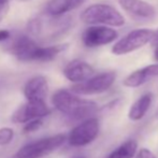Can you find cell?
I'll return each instance as SVG.
<instances>
[{
  "label": "cell",
  "instance_id": "6da1fadb",
  "mask_svg": "<svg viewBox=\"0 0 158 158\" xmlns=\"http://www.w3.org/2000/svg\"><path fill=\"white\" fill-rule=\"evenodd\" d=\"M72 25L70 17L53 16L45 12L30 19L27 30L33 40L48 43L60 39L71 29Z\"/></svg>",
  "mask_w": 158,
  "mask_h": 158
},
{
  "label": "cell",
  "instance_id": "7a4b0ae2",
  "mask_svg": "<svg viewBox=\"0 0 158 158\" xmlns=\"http://www.w3.org/2000/svg\"><path fill=\"white\" fill-rule=\"evenodd\" d=\"M52 103L59 112L72 119H82V122L90 118V116L98 110L96 102L82 99L72 92L66 89L57 90L52 97Z\"/></svg>",
  "mask_w": 158,
  "mask_h": 158
},
{
  "label": "cell",
  "instance_id": "3957f363",
  "mask_svg": "<svg viewBox=\"0 0 158 158\" xmlns=\"http://www.w3.org/2000/svg\"><path fill=\"white\" fill-rule=\"evenodd\" d=\"M81 19L92 26H114L121 27L125 24V19L117 9L110 4L96 3L86 8L81 13Z\"/></svg>",
  "mask_w": 158,
  "mask_h": 158
},
{
  "label": "cell",
  "instance_id": "277c9868",
  "mask_svg": "<svg viewBox=\"0 0 158 158\" xmlns=\"http://www.w3.org/2000/svg\"><path fill=\"white\" fill-rule=\"evenodd\" d=\"M67 140L68 137L63 133L43 138L22 146L14 158H42L59 148Z\"/></svg>",
  "mask_w": 158,
  "mask_h": 158
},
{
  "label": "cell",
  "instance_id": "5b68a950",
  "mask_svg": "<svg viewBox=\"0 0 158 158\" xmlns=\"http://www.w3.org/2000/svg\"><path fill=\"white\" fill-rule=\"evenodd\" d=\"M155 31L152 29H135L124 35L113 45L112 53L114 55H126L143 48L148 42L153 41Z\"/></svg>",
  "mask_w": 158,
  "mask_h": 158
},
{
  "label": "cell",
  "instance_id": "8992f818",
  "mask_svg": "<svg viewBox=\"0 0 158 158\" xmlns=\"http://www.w3.org/2000/svg\"><path fill=\"white\" fill-rule=\"evenodd\" d=\"M116 79V73L113 71L103 72L90 77L83 83L75 84L71 87V92L75 95H97L104 93L113 85Z\"/></svg>",
  "mask_w": 158,
  "mask_h": 158
},
{
  "label": "cell",
  "instance_id": "52a82bcc",
  "mask_svg": "<svg viewBox=\"0 0 158 158\" xmlns=\"http://www.w3.org/2000/svg\"><path fill=\"white\" fill-rule=\"evenodd\" d=\"M100 130V124L98 118L90 117L85 119L71 130L68 135V142L72 146H85L95 141Z\"/></svg>",
  "mask_w": 158,
  "mask_h": 158
},
{
  "label": "cell",
  "instance_id": "ba28073f",
  "mask_svg": "<svg viewBox=\"0 0 158 158\" xmlns=\"http://www.w3.org/2000/svg\"><path fill=\"white\" fill-rule=\"evenodd\" d=\"M118 33L108 26H89L83 31L82 41L87 48H98L112 43L117 39Z\"/></svg>",
  "mask_w": 158,
  "mask_h": 158
},
{
  "label": "cell",
  "instance_id": "9c48e42d",
  "mask_svg": "<svg viewBox=\"0 0 158 158\" xmlns=\"http://www.w3.org/2000/svg\"><path fill=\"white\" fill-rule=\"evenodd\" d=\"M121 8L138 23H150L156 19V10L143 0H118Z\"/></svg>",
  "mask_w": 158,
  "mask_h": 158
},
{
  "label": "cell",
  "instance_id": "30bf717a",
  "mask_svg": "<svg viewBox=\"0 0 158 158\" xmlns=\"http://www.w3.org/2000/svg\"><path fill=\"white\" fill-rule=\"evenodd\" d=\"M50 113L51 110L46 106L45 101H27L13 113L12 122L17 124H26L32 119L48 116Z\"/></svg>",
  "mask_w": 158,
  "mask_h": 158
},
{
  "label": "cell",
  "instance_id": "8fae6325",
  "mask_svg": "<svg viewBox=\"0 0 158 158\" xmlns=\"http://www.w3.org/2000/svg\"><path fill=\"white\" fill-rule=\"evenodd\" d=\"M94 73V68L84 60H80V59H74L70 61L69 64H67L64 69V77L75 84L83 83L89 80L90 77H93Z\"/></svg>",
  "mask_w": 158,
  "mask_h": 158
},
{
  "label": "cell",
  "instance_id": "7c38bea8",
  "mask_svg": "<svg viewBox=\"0 0 158 158\" xmlns=\"http://www.w3.org/2000/svg\"><path fill=\"white\" fill-rule=\"evenodd\" d=\"M23 92L27 101H44L48 92V80L43 75L33 77L26 82Z\"/></svg>",
  "mask_w": 158,
  "mask_h": 158
},
{
  "label": "cell",
  "instance_id": "4fadbf2b",
  "mask_svg": "<svg viewBox=\"0 0 158 158\" xmlns=\"http://www.w3.org/2000/svg\"><path fill=\"white\" fill-rule=\"evenodd\" d=\"M67 48H68V44H57V45L51 46H40L37 44L27 56L26 61L48 63V61L54 60L60 53L67 50Z\"/></svg>",
  "mask_w": 158,
  "mask_h": 158
},
{
  "label": "cell",
  "instance_id": "5bb4252c",
  "mask_svg": "<svg viewBox=\"0 0 158 158\" xmlns=\"http://www.w3.org/2000/svg\"><path fill=\"white\" fill-rule=\"evenodd\" d=\"M156 77H158V64H150V66L138 69V70L133 71L132 73H130L124 80L123 84L126 87L135 88L143 85L144 83Z\"/></svg>",
  "mask_w": 158,
  "mask_h": 158
},
{
  "label": "cell",
  "instance_id": "9a60e30c",
  "mask_svg": "<svg viewBox=\"0 0 158 158\" xmlns=\"http://www.w3.org/2000/svg\"><path fill=\"white\" fill-rule=\"evenodd\" d=\"M38 43L31 37H28V35H19L8 46V52L11 53L19 60L25 61V59L27 58L30 51Z\"/></svg>",
  "mask_w": 158,
  "mask_h": 158
},
{
  "label": "cell",
  "instance_id": "2e32d148",
  "mask_svg": "<svg viewBox=\"0 0 158 158\" xmlns=\"http://www.w3.org/2000/svg\"><path fill=\"white\" fill-rule=\"evenodd\" d=\"M86 0H51L46 6V13L53 16H64L66 13L79 8Z\"/></svg>",
  "mask_w": 158,
  "mask_h": 158
},
{
  "label": "cell",
  "instance_id": "e0dca14e",
  "mask_svg": "<svg viewBox=\"0 0 158 158\" xmlns=\"http://www.w3.org/2000/svg\"><path fill=\"white\" fill-rule=\"evenodd\" d=\"M153 101V95L151 93L142 95L137 99L128 111V118L133 122H138L145 116Z\"/></svg>",
  "mask_w": 158,
  "mask_h": 158
},
{
  "label": "cell",
  "instance_id": "ac0fdd59",
  "mask_svg": "<svg viewBox=\"0 0 158 158\" xmlns=\"http://www.w3.org/2000/svg\"><path fill=\"white\" fill-rule=\"evenodd\" d=\"M138 143L135 140L129 139L114 150L106 158H135L137 155Z\"/></svg>",
  "mask_w": 158,
  "mask_h": 158
},
{
  "label": "cell",
  "instance_id": "d6986e66",
  "mask_svg": "<svg viewBox=\"0 0 158 158\" xmlns=\"http://www.w3.org/2000/svg\"><path fill=\"white\" fill-rule=\"evenodd\" d=\"M14 138V130L10 127L0 128V146H6L12 142Z\"/></svg>",
  "mask_w": 158,
  "mask_h": 158
},
{
  "label": "cell",
  "instance_id": "ffe728a7",
  "mask_svg": "<svg viewBox=\"0 0 158 158\" xmlns=\"http://www.w3.org/2000/svg\"><path fill=\"white\" fill-rule=\"evenodd\" d=\"M42 125H43V122H42L41 118L32 119V121H30L25 124V126H24V128H23V132L24 133L35 132V131L39 130Z\"/></svg>",
  "mask_w": 158,
  "mask_h": 158
},
{
  "label": "cell",
  "instance_id": "44dd1931",
  "mask_svg": "<svg viewBox=\"0 0 158 158\" xmlns=\"http://www.w3.org/2000/svg\"><path fill=\"white\" fill-rule=\"evenodd\" d=\"M9 2L10 0H0V23L9 12Z\"/></svg>",
  "mask_w": 158,
  "mask_h": 158
},
{
  "label": "cell",
  "instance_id": "7402d4cb",
  "mask_svg": "<svg viewBox=\"0 0 158 158\" xmlns=\"http://www.w3.org/2000/svg\"><path fill=\"white\" fill-rule=\"evenodd\" d=\"M135 158H155L153 153L148 148H141L139 152L137 153Z\"/></svg>",
  "mask_w": 158,
  "mask_h": 158
},
{
  "label": "cell",
  "instance_id": "603a6c76",
  "mask_svg": "<svg viewBox=\"0 0 158 158\" xmlns=\"http://www.w3.org/2000/svg\"><path fill=\"white\" fill-rule=\"evenodd\" d=\"M10 38V31L8 30H0V42L6 41Z\"/></svg>",
  "mask_w": 158,
  "mask_h": 158
},
{
  "label": "cell",
  "instance_id": "cb8c5ba5",
  "mask_svg": "<svg viewBox=\"0 0 158 158\" xmlns=\"http://www.w3.org/2000/svg\"><path fill=\"white\" fill-rule=\"evenodd\" d=\"M154 58H155V60L158 61V44L156 45V48H155V51H154Z\"/></svg>",
  "mask_w": 158,
  "mask_h": 158
},
{
  "label": "cell",
  "instance_id": "d4e9b609",
  "mask_svg": "<svg viewBox=\"0 0 158 158\" xmlns=\"http://www.w3.org/2000/svg\"><path fill=\"white\" fill-rule=\"evenodd\" d=\"M153 42H154V43H156V44H158V30H157V31H155L154 38H153Z\"/></svg>",
  "mask_w": 158,
  "mask_h": 158
},
{
  "label": "cell",
  "instance_id": "484cf974",
  "mask_svg": "<svg viewBox=\"0 0 158 158\" xmlns=\"http://www.w3.org/2000/svg\"><path fill=\"white\" fill-rule=\"evenodd\" d=\"M16 1H21V2H26V1H30V0H16Z\"/></svg>",
  "mask_w": 158,
  "mask_h": 158
},
{
  "label": "cell",
  "instance_id": "4316f807",
  "mask_svg": "<svg viewBox=\"0 0 158 158\" xmlns=\"http://www.w3.org/2000/svg\"><path fill=\"white\" fill-rule=\"evenodd\" d=\"M73 158H85L84 156H77V157H73Z\"/></svg>",
  "mask_w": 158,
  "mask_h": 158
},
{
  "label": "cell",
  "instance_id": "83f0119b",
  "mask_svg": "<svg viewBox=\"0 0 158 158\" xmlns=\"http://www.w3.org/2000/svg\"><path fill=\"white\" fill-rule=\"evenodd\" d=\"M155 158H156V157H155Z\"/></svg>",
  "mask_w": 158,
  "mask_h": 158
}]
</instances>
